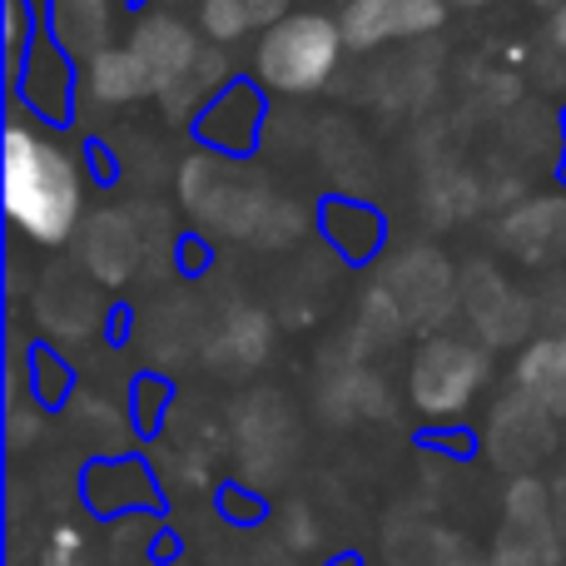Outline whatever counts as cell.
<instances>
[{"mask_svg": "<svg viewBox=\"0 0 566 566\" xmlns=\"http://www.w3.org/2000/svg\"><path fill=\"white\" fill-rule=\"evenodd\" d=\"M283 6L289 0H205L199 6V25L209 30L214 40H234V35H249L259 25H279L283 20Z\"/></svg>", "mask_w": 566, "mask_h": 566, "instance_id": "ba28073f", "label": "cell"}, {"mask_svg": "<svg viewBox=\"0 0 566 566\" xmlns=\"http://www.w3.org/2000/svg\"><path fill=\"white\" fill-rule=\"evenodd\" d=\"M75 552H80V537L70 527H60L55 537H50V552H45L40 566H75Z\"/></svg>", "mask_w": 566, "mask_h": 566, "instance_id": "9c48e42d", "label": "cell"}, {"mask_svg": "<svg viewBox=\"0 0 566 566\" xmlns=\"http://www.w3.org/2000/svg\"><path fill=\"white\" fill-rule=\"evenodd\" d=\"M517 392L537 412H566V338H537L517 358Z\"/></svg>", "mask_w": 566, "mask_h": 566, "instance_id": "8992f818", "label": "cell"}, {"mask_svg": "<svg viewBox=\"0 0 566 566\" xmlns=\"http://www.w3.org/2000/svg\"><path fill=\"white\" fill-rule=\"evenodd\" d=\"M129 50H135V60L145 65L149 85L155 90H175L179 80L195 70L199 60V35L185 25V20L175 15H139L135 30H129Z\"/></svg>", "mask_w": 566, "mask_h": 566, "instance_id": "5b68a950", "label": "cell"}, {"mask_svg": "<svg viewBox=\"0 0 566 566\" xmlns=\"http://www.w3.org/2000/svg\"><path fill=\"white\" fill-rule=\"evenodd\" d=\"M462 6H482V0H462Z\"/></svg>", "mask_w": 566, "mask_h": 566, "instance_id": "8fae6325", "label": "cell"}, {"mask_svg": "<svg viewBox=\"0 0 566 566\" xmlns=\"http://www.w3.org/2000/svg\"><path fill=\"white\" fill-rule=\"evenodd\" d=\"M478 382H482V353L468 348V343L442 338V343L422 348L418 368H412V398H418L422 412L448 418V412L468 408Z\"/></svg>", "mask_w": 566, "mask_h": 566, "instance_id": "3957f363", "label": "cell"}, {"mask_svg": "<svg viewBox=\"0 0 566 566\" xmlns=\"http://www.w3.org/2000/svg\"><path fill=\"white\" fill-rule=\"evenodd\" d=\"M343 45V25H333L328 15H283L259 35L254 75L279 95H313L333 80Z\"/></svg>", "mask_w": 566, "mask_h": 566, "instance_id": "7a4b0ae2", "label": "cell"}, {"mask_svg": "<svg viewBox=\"0 0 566 566\" xmlns=\"http://www.w3.org/2000/svg\"><path fill=\"white\" fill-rule=\"evenodd\" d=\"M85 80H90V95L105 99V105H125V99H139L155 90L129 45H105L95 60H90Z\"/></svg>", "mask_w": 566, "mask_h": 566, "instance_id": "52a82bcc", "label": "cell"}, {"mask_svg": "<svg viewBox=\"0 0 566 566\" xmlns=\"http://www.w3.org/2000/svg\"><path fill=\"white\" fill-rule=\"evenodd\" d=\"M448 6L442 0H348L343 10V40L353 50H373L382 40H408L438 30Z\"/></svg>", "mask_w": 566, "mask_h": 566, "instance_id": "277c9868", "label": "cell"}, {"mask_svg": "<svg viewBox=\"0 0 566 566\" xmlns=\"http://www.w3.org/2000/svg\"><path fill=\"white\" fill-rule=\"evenodd\" d=\"M85 209L80 165L30 125L6 129V214L35 244H65Z\"/></svg>", "mask_w": 566, "mask_h": 566, "instance_id": "6da1fadb", "label": "cell"}, {"mask_svg": "<svg viewBox=\"0 0 566 566\" xmlns=\"http://www.w3.org/2000/svg\"><path fill=\"white\" fill-rule=\"evenodd\" d=\"M552 40H557V45L566 50V6L557 10V15H552Z\"/></svg>", "mask_w": 566, "mask_h": 566, "instance_id": "30bf717a", "label": "cell"}]
</instances>
